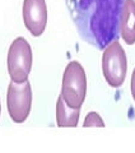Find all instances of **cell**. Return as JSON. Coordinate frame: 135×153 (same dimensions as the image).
<instances>
[{"instance_id":"cell-1","label":"cell","mask_w":135,"mask_h":153,"mask_svg":"<svg viewBox=\"0 0 135 153\" xmlns=\"http://www.w3.org/2000/svg\"><path fill=\"white\" fill-rule=\"evenodd\" d=\"M79 36L98 50L120 37L125 0H65Z\"/></svg>"},{"instance_id":"cell-5","label":"cell","mask_w":135,"mask_h":153,"mask_svg":"<svg viewBox=\"0 0 135 153\" xmlns=\"http://www.w3.org/2000/svg\"><path fill=\"white\" fill-rule=\"evenodd\" d=\"M7 107L9 116L14 123H24L32 107V88L31 83L26 80L22 83H9L7 93Z\"/></svg>"},{"instance_id":"cell-6","label":"cell","mask_w":135,"mask_h":153,"mask_svg":"<svg viewBox=\"0 0 135 153\" xmlns=\"http://www.w3.org/2000/svg\"><path fill=\"white\" fill-rule=\"evenodd\" d=\"M23 21L32 36H41L47 23V7L45 0H24Z\"/></svg>"},{"instance_id":"cell-8","label":"cell","mask_w":135,"mask_h":153,"mask_svg":"<svg viewBox=\"0 0 135 153\" xmlns=\"http://www.w3.org/2000/svg\"><path fill=\"white\" fill-rule=\"evenodd\" d=\"M80 108H73L68 105L61 94L56 102V123L60 128H74L78 125Z\"/></svg>"},{"instance_id":"cell-2","label":"cell","mask_w":135,"mask_h":153,"mask_svg":"<svg viewBox=\"0 0 135 153\" xmlns=\"http://www.w3.org/2000/svg\"><path fill=\"white\" fill-rule=\"evenodd\" d=\"M87 93V76L83 66L78 61L66 65L61 84V97L73 108H80Z\"/></svg>"},{"instance_id":"cell-3","label":"cell","mask_w":135,"mask_h":153,"mask_svg":"<svg viewBox=\"0 0 135 153\" xmlns=\"http://www.w3.org/2000/svg\"><path fill=\"white\" fill-rule=\"evenodd\" d=\"M126 55L119 40L112 41L105 47L102 56V70L105 79L111 87H121L126 76Z\"/></svg>"},{"instance_id":"cell-4","label":"cell","mask_w":135,"mask_h":153,"mask_svg":"<svg viewBox=\"0 0 135 153\" xmlns=\"http://www.w3.org/2000/svg\"><path fill=\"white\" fill-rule=\"evenodd\" d=\"M32 68V49L26 38L17 37L8 51V73L13 82L28 80Z\"/></svg>"},{"instance_id":"cell-11","label":"cell","mask_w":135,"mask_h":153,"mask_svg":"<svg viewBox=\"0 0 135 153\" xmlns=\"http://www.w3.org/2000/svg\"><path fill=\"white\" fill-rule=\"evenodd\" d=\"M0 114H1V105H0Z\"/></svg>"},{"instance_id":"cell-10","label":"cell","mask_w":135,"mask_h":153,"mask_svg":"<svg viewBox=\"0 0 135 153\" xmlns=\"http://www.w3.org/2000/svg\"><path fill=\"white\" fill-rule=\"evenodd\" d=\"M130 88H131V94H133V98L135 101V69L133 71V75H131V82H130Z\"/></svg>"},{"instance_id":"cell-7","label":"cell","mask_w":135,"mask_h":153,"mask_svg":"<svg viewBox=\"0 0 135 153\" xmlns=\"http://www.w3.org/2000/svg\"><path fill=\"white\" fill-rule=\"evenodd\" d=\"M120 36L128 45L135 42V0H125L120 17Z\"/></svg>"},{"instance_id":"cell-9","label":"cell","mask_w":135,"mask_h":153,"mask_svg":"<svg viewBox=\"0 0 135 153\" xmlns=\"http://www.w3.org/2000/svg\"><path fill=\"white\" fill-rule=\"evenodd\" d=\"M84 128H90V126H96V128H103L105 123L102 120V117L99 116L97 112H89L84 119Z\"/></svg>"}]
</instances>
